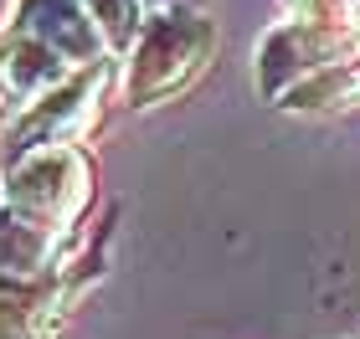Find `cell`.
<instances>
[{"label": "cell", "instance_id": "obj_1", "mask_svg": "<svg viewBox=\"0 0 360 339\" xmlns=\"http://www.w3.org/2000/svg\"><path fill=\"white\" fill-rule=\"evenodd\" d=\"M93 6L103 11V21H108L113 31H119V36L129 31V0H93Z\"/></svg>", "mask_w": 360, "mask_h": 339}]
</instances>
